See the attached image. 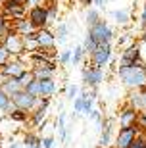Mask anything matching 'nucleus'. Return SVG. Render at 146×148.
<instances>
[{
  "label": "nucleus",
  "instance_id": "nucleus-1",
  "mask_svg": "<svg viewBox=\"0 0 146 148\" xmlns=\"http://www.w3.org/2000/svg\"><path fill=\"white\" fill-rule=\"evenodd\" d=\"M115 77L121 81V85H123L127 90L146 87L144 64H135V66H117V69H115Z\"/></svg>",
  "mask_w": 146,
  "mask_h": 148
},
{
  "label": "nucleus",
  "instance_id": "nucleus-2",
  "mask_svg": "<svg viewBox=\"0 0 146 148\" xmlns=\"http://www.w3.org/2000/svg\"><path fill=\"white\" fill-rule=\"evenodd\" d=\"M88 60L94 67H100V69H106L110 66V62L114 60V44L112 42H100L98 48L88 56Z\"/></svg>",
  "mask_w": 146,
  "mask_h": 148
},
{
  "label": "nucleus",
  "instance_id": "nucleus-3",
  "mask_svg": "<svg viewBox=\"0 0 146 148\" xmlns=\"http://www.w3.org/2000/svg\"><path fill=\"white\" fill-rule=\"evenodd\" d=\"M88 35H90L98 44H100V42H112V44H114V40H115L114 29L110 27V23L106 21V19H100L98 23L90 25V27H88Z\"/></svg>",
  "mask_w": 146,
  "mask_h": 148
},
{
  "label": "nucleus",
  "instance_id": "nucleus-4",
  "mask_svg": "<svg viewBox=\"0 0 146 148\" xmlns=\"http://www.w3.org/2000/svg\"><path fill=\"white\" fill-rule=\"evenodd\" d=\"M142 133L138 131V127H119L117 133H115L114 137V144L112 148H129L131 144L135 143L136 137H141Z\"/></svg>",
  "mask_w": 146,
  "mask_h": 148
},
{
  "label": "nucleus",
  "instance_id": "nucleus-5",
  "mask_svg": "<svg viewBox=\"0 0 146 148\" xmlns=\"http://www.w3.org/2000/svg\"><path fill=\"white\" fill-rule=\"evenodd\" d=\"M0 12L8 19H12V21H17V19L27 17V6L23 4V2H17V0H2Z\"/></svg>",
  "mask_w": 146,
  "mask_h": 148
},
{
  "label": "nucleus",
  "instance_id": "nucleus-6",
  "mask_svg": "<svg viewBox=\"0 0 146 148\" xmlns=\"http://www.w3.org/2000/svg\"><path fill=\"white\" fill-rule=\"evenodd\" d=\"M12 102H14V108L31 114V112L38 106V96H33V94H29L25 88H21L19 92L12 94Z\"/></svg>",
  "mask_w": 146,
  "mask_h": 148
},
{
  "label": "nucleus",
  "instance_id": "nucleus-7",
  "mask_svg": "<svg viewBox=\"0 0 146 148\" xmlns=\"http://www.w3.org/2000/svg\"><path fill=\"white\" fill-rule=\"evenodd\" d=\"M81 77H83V85H87V87H98L106 79V71L100 69V67H94L88 62L87 66L81 69Z\"/></svg>",
  "mask_w": 146,
  "mask_h": 148
},
{
  "label": "nucleus",
  "instance_id": "nucleus-8",
  "mask_svg": "<svg viewBox=\"0 0 146 148\" xmlns=\"http://www.w3.org/2000/svg\"><path fill=\"white\" fill-rule=\"evenodd\" d=\"M135 64H142L138 40H135L133 44L121 48V54H119V60H117V66H135Z\"/></svg>",
  "mask_w": 146,
  "mask_h": 148
},
{
  "label": "nucleus",
  "instance_id": "nucleus-9",
  "mask_svg": "<svg viewBox=\"0 0 146 148\" xmlns=\"http://www.w3.org/2000/svg\"><path fill=\"white\" fill-rule=\"evenodd\" d=\"M0 42L4 44V48L8 50L14 58H17L21 52H25V42H23V37L19 33H16V31H10V33L6 35Z\"/></svg>",
  "mask_w": 146,
  "mask_h": 148
},
{
  "label": "nucleus",
  "instance_id": "nucleus-10",
  "mask_svg": "<svg viewBox=\"0 0 146 148\" xmlns=\"http://www.w3.org/2000/svg\"><path fill=\"white\" fill-rule=\"evenodd\" d=\"M35 38H37L38 48L48 50V52H56V35H54V31H52L50 27L37 29V33H35Z\"/></svg>",
  "mask_w": 146,
  "mask_h": 148
},
{
  "label": "nucleus",
  "instance_id": "nucleus-11",
  "mask_svg": "<svg viewBox=\"0 0 146 148\" xmlns=\"http://www.w3.org/2000/svg\"><path fill=\"white\" fill-rule=\"evenodd\" d=\"M27 19L37 29L50 27L48 25V12H46V6H35V8H29L27 10Z\"/></svg>",
  "mask_w": 146,
  "mask_h": 148
},
{
  "label": "nucleus",
  "instance_id": "nucleus-12",
  "mask_svg": "<svg viewBox=\"0 0 146 148\" xmlns=\"http://www.w3.org/2000/svg\"><path fill=\"white\" fill-rule=\"evenodd\" d=\"M125 104H129L136 112H144L146 110V87L129 90L127 92V98H125Z\"/></svg>",
  "mask_w": 146,
  "mask_h": 148
},
{
  "label": "nucleus",
  "instance_id": "nucleus-13",
  "mask_svg": "<svg viewBox=\"0 0 146 148\" xmlns=\"http://www.w3.org/2000/svg\"><path fill=\"white\" fill-rule=\"evenodd\" d=\"M114 123L112 117H104L102 119V131H100V140H98V148H112L114 144Z\"/></svg>",
  "mask_w": 146,
  "mask_h": 148
},
{
  "label": "nucleus",
  "instance_id": "nucleus-14",
  "mask_svg": "<svg viewBox=\"0 0 146 148\" xmlns=\"http://www.w3.org/2000/svg\"><path fill=\"white\" fill-rule=\"evenodd\" d=\"M136 117H138V112L135 108H131L129 104H123L119 108L115 119H117L119 127H135L136 125Z\"/></svg>",
  "mask_w": 146,
  "mask_h": 148
},
{
  "label": "nucleus",
  "instance_id": "nucleus-15",
  "mask_svg": "<svg viewBox=\"0 0 146 148\" xmlns=\"http://www.w3.org/2000/svg\"><path fill=\"white\" fill-rule=\"evenodd\" d=\"M25 69H29V67L25 66V64H23V62L19 60V58H12V60L8 62L6 66L0 67V71L6 73L8 77H19L23 71H25Z\"/></svg>",
  "mask_w": 146,
  "mask_h": 148
},
{
  "label": "nucleus",
  "instance_id": "nucleus-16",
  "mask_svg": "<svg viewBox=\"0 0 146 148\" xmlns=\"http://www.w3.org/2000/svg\"><path fill=\"white\" fill-rule=\"evenodd\" d=\"M58 92V85H56L54 77L52 79H38V98H52Z\"/></svg>",
  "mask_w": 146,
  "mask_h": 148
},
{
  "label": "nucleus",
  "instance_id": "nucleus-17",
  "mask_svg": "<svg viewBox=\"0 0 146 148\" xmlns=\"http://www.w3.org/2000/svg\"><path fill=\"white\" fill-rule=\"evenodd\" d=\"M31 73L35 79H52L56 75V62L44 64V66H35L31 67Z\"/></svg>",
  "mask_w": 146,
  "mask_h": 148
},
{
  "label": "nucleus",
  "instance_id": "nucleus-18",
  "mask_svg": "<svg viewBox=\"0 0 146 148\" xmlns=\"http://www.w3.org/2000/svg\"><path fill=\"white\" fill-rule=\"evenodd\" d=\"M14 31H16V33H19L23 38H25V37H33V35L37 33V27L29 21L27 17H23V19L14 21Z\"/></svg>",
  "mask_w": 146,
  "mask_h": 148
},
{
  "label": "nucleus",
  "instance_id": "nucleus-19",
  "mask_svg": "<svg viewBox=\"0 0 146 148\" xmlns=\"http://www.w3.org/2000/svg\"><path fill=\"white\" fill-rule=\"evenodd\" d=\"M54 35H56V44L67 42V37H69V25H67V23H64V21L56 23Z\"/></svg>",
  "mask_w": 146,
  "mask_h": 148
},
{
  "label": "nucleus",
  "instance_id": "nucleus-20",
  "mask_svg": "<svg viewBox=\"0 0 146 148\" xmlns=\"http://www.w3.org/2000/svg\"><path fill=\"white\" fill-rule=\"evenodd\" d=\"M110 16H112V19L117 23L119 27H125V25H129V23H131V14H129V10H114Z\"/></svg>",
  "mask_w": 146,
  "mask_h": 148
},
{
  "label": "nucleus",
  "instance_id": "nucleus-21",
  "mask_svg": "<svg viewBox=\"0 0 146 148\" xmlns=\"http://www.w3.org/2000/svg\"><path fill=\"white\" fill-rule=\"evenodd\" d=\"M21 85H19V81H17L16 77H10V79H8V81L4 83V85H2V90H4L6 94H16V92H19V90H21Z\"/></svg>",
  "mask_w": 146,
  "mask_h": 148
},
{
  "label": "nucleus",
  "instance_id": "nucleus-22",
  "mask_svg": "<svg viewBox=\"0 0 146 148\" xmlns=\"http://www.w3.org/2000/svg\"><path fill=\"white\" fill-rule=\"evenodd\" d=\"M14 110V102H12V96L6 94L2 88H0V112L2 114H10Z\"/></svg>",
  "mask_w": 146,
  "mask_h": 148
},
{
  "label": "nucleus",
  "instance_id": "nucleus-23",
  "mask_svg": "<svg viewBox=\"0 0 146 148\" xmlns=\"http://www.w3.org/2000/svg\"><path fill=\"white\" fill-rule=\"evenodd\" d=\"M10 31H14V21H12V19H8V17L0 12V40H2L6 35L10 33Z\"/></svg>",
  "mask_w": 146,
  "mask_h": 148
},
{
  "label": "nucleus",
  "instance_id": "nucleus-24",
  "mask_svg": "<svg viewBox=\"0 0 146 148\" xmlns=\"http://www.w3.org/2000/svg\"><path fill=\"white\" fill-rule=\"evenodd\" d=\"M85 56H87V52H85V48H83V44L75 46L73 52H71V64L69 66H79V64L85 60Z\"/></svg>",
  "mask_w": 146,
  "mask_h": 148
},
{
  "label": "nucleus",
  "instance_id": "nucleus-25",
  "mask_svg": "<svg viewBox=\"0 0 146 148\" xmlns=\"http://www.w3.org/2000/svg\"><path fill=\"white\" fill-rule=\"evenodd\" d=\"M21 143H23V148L25 146H40V135L29 131V133H25V137H23Z\"/></svg>",
  "mask_w": 146,
  "mask_h": 148
},
{
  "label": "nucleus",
  "instance_id": "nucleus-26",
  "mask_svg": "<svg viewBox=\"0 0 146 148\" xmlns=\"http://www.w3.org/2000/svg\"><path fill=\"white\" fill-rule=\"evenodd\" d=\"M100 19H102V17H100V10H98V8H88L87 14H85V21H87V27H90V25L98 23Z\"/></svg>",
  "mask_w": 146,
  "mask_h": 148
},
{
  "label": "nucleus",
  "instance_id": "nucleus-27",
  "mask_svg": "<svg viewBox=\"0 0 146 148\" xmlns=\"http://www.w3.org/2000/svg\"><path fill=\"white\" fill-rule=\"evenodd\" d=\"M8 115H10V119H12V121H16V123H25V121L29 119V114H27V112L17 110V108H14V110H12Z\"/></svg>",
  "mask_w": 146,
  "mask_h": 148
},
{
  "label": "nucleus",
  "instance_id": "nucleus-28",
  "mask_svg": "<svg viewBox=\"0 0 146 148\" xmlns=\"http://www.w3.org/2000/svg\"><path fill=\"white\" fill-rule=\"evenodd\" d=\"M71 52H73L71 48H64L56 56V64H60V66H69L71 64Z\"/></svg>",
  "mask_w": 146,
  "mask_h": 148
},
{
  "label": "nucleus",
  "instance_id": "nucleus-29",
  "mask_svg": "<svg viewBox=\"0 0 146 148\" xmlns=\"http://www.w3.org/2000/svg\"><path fill=\"white\" fill-rule=\"evenodd\" d=\"M83 48H85V52H87V56H90L94 50L98 48V42L94 40V38L90 37V35L87 33V37H85V40H83Z\"/></svg>",
  "mask_w": 146,
  "mask_h": 148
},
{
  "label": "nucleus",
  "instance_id": "nucleus-30",
  "mask_svg": "<svg viewBox=\"0 0 146 148\" xmlns=\"http://www.w3.org/2000/svg\"><path fill=\"white\" fill-rule=\"evenodd\" d=\"M46 12H48V25H54L58 23V4H50L46 6Z\"/></svg>",
  "mask_w": 146,
  "mask_h": 148
},
{
  "label": "nucleus",
  "instance_id": "nucleus-31",
  "mask_svg": "<svg viewBox=\"0 0 146 148\" xmlns=\"http://www.w3.org/2000/svg\"><path fill=\"white\" fill-rule=\"evenodd\" d=\"M79 90H81V87H79V85H75V83H73V85H67V87H65V96H67V98L69 100H75L77 96H79Z\"/></svg>",
  "mask_w": 146,
  "mask_h": 148
},
{
  "label": "nucleus",
  "instance_id": "nucleus-32",
  "mask_svg": "<svg viewBox=\"0 0 146 148\" xmlns=\"http://www.w3.org/2000/svg\"><path fill=\"white\" fill-rule=\"evenodd\" d=\"M16 79H17V81H19V85H21V87L25 88V87H27V85H29V83H31L33 79H35V77H33L31 69H25V71H23V73H21V75H19V77H16Z\"/></svg>",
  "mask_w": 146,
  "mask_h": 148
},
{
  "label": "nucleus",
  "instance_id": "nucleus-33",
  "mask_svg": "<svg viewBox=\"0 0 146 148\" xmlns=\"http://www.w3.org/2000/svg\"><path fill=\"white\" fill-rule=\"evenodd\" d=\"M133 42H135V37L129 35V33H125L123 37L117 38V46H119V48H125V46H129V44H133Z\"/></svg>",
  "mask_w": 146,
  "mask_h": 148
},
{
  "label": "nucleus",
  "instance_id": "nucleus-34",
  "mask_svg": "<svg viewBox=\"0 0 146 148\" xmlns=\"http://www.w3.org/2000/svg\"><path fill=\"white\" fill-rule=\"evenodd\" d=\"M23 42H25V50H27V52H35V50L38 48L35 35H33V37H25V38H23Z\"/></svg>",
  "mask_w": 146,
  "mask_h": 148
},
{
  "label": "nucleus",
  "instance_id": "nucleus-35",
  "mask_svg": "<svg viewBox=\"0 0 146 148\" xmlns=\"http://www.w3.org/2000/svg\"><path fill=\"white\" fill-rule=\"evenodd\" d=\"M12 58H14V56H12L10 52H8V50L4 48V44L0 42V67H2V66H6V64H8V62H10Z\"/></svg>",
  "mask_w": 146,
  "mask_h": 148
},
{
  "label": "nucleus",
  "instance_id": "nucleus-36",
  "mask_svg": "<svg viewBox=\"0 0 146 148\" xmlns=\"http://www.w3.org/2000/svg\"><path fill=\"white\" fill-rule=\"evenodd\" d=\"M71 102H73V115L83 114V104H85V98H83V96H77V98L71 100Z\"/></svg>",
  "mask_w": 146,
  "mask_h": 148
},
{
  "label": "nucleus",
  "instance_id": "nucleus-37",
  "mask_svg": "<svg viewBox=\"0 0 146 148\" xmlns=\"http://www.w3.org/2000/svg\"><path fill=\"white\" fill-rule=\"evenodd\" d=\"M136 127L141 133H146V110L138 112V117H136Z\"/></svg>",
  "mask_w": 146,
  "mask_h": 148
},
{
  "label": "nucleus",
  "instance_id": "nucleus-38",
  "mask_svg": "<svg viewBox=\"0 0 146 148\" xmlns=\"http://www.w3.org/2000/svg\"><path fill=\"white\" fill-rule=\"evenodd\" d=\"M56 138L52 135H46V137H40V148H54Z\"/></svg>",
  "mask_w": 146,
  "mask_h": 148
},
{
  "label": "nucleus",
  "instance_id": "nucleus-39",
  "mask_svg": "<svg viewBox=\"0 0 146 148\" xmlns=\"http://www.w3.org/2000/svg\"><path fill=\"white\" fill-rule=\"evenodd\" d=\"M25 90L29 94H33V96H38V79H33L27 87H25Z\"/></svg>",
  "mask_w": 146,
  "mask_h": 148
},
{
  "label": "nucleus",
  "instance_id": "nucleus-40",
  "mask_svg": "<svg viewBox=\"0 0 146 148\" xmlns=\"http://www.w3.org/2000/svg\"><path fill=\"white\" fill-rule=\"evenodd\" d=\"M87 117H88V119H92L94 123H98V125H102V119H104V117H102V112H100V110H92Z\"/></svg>",
  "mask_w": 146,
  "mask_h": 148
},
{
  "label": "nucleus",
  "instance_id": "nucleus-41",
  "mask_svg": "<svg viewBox=\"0 0 146 148\" xmlns=\"http://www.w3.org/2000/svg\"><path fill=\"white\" fill-rule=\"evenodd\" d=\"M94 110V98H85V104H83V114L88 115Z\"/></svg>",
  "mask_w": 146,
  "mask_h": 148
},
{
  "label": "nucleus",
  "instance_id": "nucleus-42",
  "mask_svg": "<svg viewBox=\"0 0 146 148\" xmlns=\"http://www.w3.org/2000/svg\"><path fill=\"white\" fill-rule=\"evenodd\" d=\"M129 148H146V138H144V135L136 137V138H135V143L131 144Z\"/></svg>",
  "mask_w": 146,
  "mask_h": 148
},
{
  "label": "nucleus",
  "instance_id": "nucleus-43",
  "mask_svg": "<svg viewBox=\"0 0 146 148\" xmlns=\"http://www.w3.org/2000/svg\"><path fill=\"white\" fill-rule=\"evenodd\" d=\"M141 27L146 29V2H144V6H142V12H141Z\"/></svg>",
  "mask_w": 146,
  "mask_h": 148
},
{
  "label": "nucleus",
  "instance_id": "nucleus-44",
  "mask_svg": "<svg viewBox=\"0 0 146 148\" xmlns=\"http://www.w3.org/2000/svg\"><path fill=\"white\" fill-rule=\"evenodd\" d=\"M138 44H141V62L146 64V42H141V40H138Z\"/></svg>",
  "mask_w": 146,
  "mask_h": 148
},
{
  "label": "nucleus",
  "instance_id": "nucleus-45",
  "mask_svg": "<svg viewBox=\"0 0 146 148\" xmlns=\"http://www.w3.org/2000/svg\"><path fill=\"white\" fill-rule=\"evenodd\" d=\"M106 2H108V0H92V4L96 6L98 10H102V8H106Z\"/></svg>",
  "mask_w": 146,
  "mask_h": 148
},
{
  "label": "nucleus",
  "instance_id": "nucleus-46",
  "mask_svg": "<svg viewBox=\"0 0 146 148\" xmlns=\"http://www.w3.org/2000/svg\"><path fill=\"white\" fill-rule=\"evenodd\" d=\"M8 79H10V77L6 75V73H2V71H0V87H2V85H4V83L8 81Z\"/></svg>",
  "mask_w": 146,
  "mask_h": 148
},
{
  "label": "nucleus",
  "instance_id": "nucleus-47",
  "mask_svg": "<svg viewBox=\"0 0 146 148\" xmlns=\"http://www.w3.org/2000/svg\"><path fill=\"white\" fill-rule=\"evenodd\" d=\"M81 6H85V8H90V4H92V0H77Z\"/></svg>",
  "mask_w": 146,
  "mask_h": 148
},
{
  "label": "nucleus",
  "instance_id": "nucleus-48",
  "mask_svg": "<svg viewBox=\"0 0 146 148\" xmlns=\"http://www.w3.org/2000/svg\"><path fill=\"white\" fill-rule=\"evenodd\" d=\"M10 148H23V143H17V140H14V143H10Z\"/></svg>",
  "mask_w": 146,
  "mask_h": 148
},
{
  "label": "nucleus",
  "instance_id": "nucleus-49",
  "mask_svg": "<svg viewBox=\"0 0 146 148\" xmlns=\"http://www.w3.org/2000/svg\"><path fill=\"white\" fill-rule=\"evenodd\" d=\"M25 148H40V146H25Z\"/></svg>",
  "mask_w": 146,
  "mask_h": 148
},
{
  "label": "nucleus",
  "instance_id": "nucleus-50",
  "mask_svg": "<svg viewBox=\"0 0 146 148\" xmlns=\"http://www.w3.org/2000/svg\"><path fill=\"white\" fill-rule=\"evenodd\" d=\"M17 2H23V4H25V2H27V0H17Z\"/></svg>",
  "mask_w": 146,
  "mask_h": 148
},
{
  "label": "nucleus",
  "instance_id": "nucleus-51",
  "mask_svg": "<svg viewBox=\"0 0 146 148\" xmlns=\"http://www.w3.org/2000/svg\"><path fill=\"white\" fill-rule=\"evenodd\" d=\"M142 135H144V138H146V133H142Z\"/></svg>",
  "mask_w": 146,
  "mask_h": 148
},
{
  "label": "nucleus",
  "instance_id": "nucleus-52",
  "mask_svg": "<svg viewBox=\"0 0 146 148\" xmlns=\"http://www.w3.org/2000/svg\"><path fill=\"white\" fill-rule=\"evenodd\" d=\"M0 6H2V0H0Z\"/></svg>",
  "mask_w": 146,
  "mask_h": 148
},
{
  "label": "nucleus",
  "instance_id": "nucleus-53",
  "mask_svg": "<svg viewBox=\"0 0 146 148\" xmlns=\"http://www.w3.org/2000/svg\"><path fill=\"white\" fill-rule=\"evenodd\" d=\"M144 69H146V64H144Z\"/></svg>",
  "mask_w": 146,
  "mask_h": 148
},
{
  "label": "nucleus",
  "instance_id": "nucleus-54",
  "mask_svg": "<svg viewBox=\"0 0 146 148\" xmlns=\"http://www.w3.org/2000/svg\"><path fill=\"white\" fill-rule=\"evenodd\" d=\"M144 2H146V0H144Z\"/></svg>",
  "mask_w": 146,
  "mask_h": 148
}]
</instances>
